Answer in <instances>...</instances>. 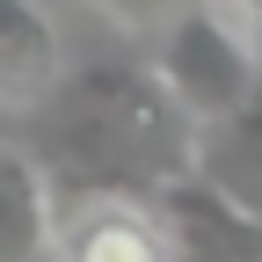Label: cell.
Here are the masks:
<instances>
[{"mask_svg":"<svg viewBox=\"0 0 262 262\" xmlns=\"http://www.w3.org/2000/svg\"><path fill=\"white\" fill-rule=\"evenodd\" d=\"M29 153L44 160L58 211L95 196H139L160 204V189L196 175L204 117L168 88L160 66H80L29 110Z\"/></svg>","mask_w":262,"mask_h":262,"instance_id":"obj_1","label":"cell"},{"mask_svg":"<svg viewBox=\"0 0 262 262\" xmlns=\"http://www.w3.org/2000/svg\"><path fill=\"white\" fill-rule=\"evenodd\" d=\"M160 73L204 124H219L262 95V44L241 15H226V0H189L160 29Z\"/></svg>","mask_w":262,"mask_h":262,"instance_id":"obj_2","label":"cell"},{"mask_svg":"<svg viewBox=\"0 0 262 262\" xmlns=\"http://www.w3.org/2000/svg\"><path fill=\"white\" fill-rule=\"evenodd\" d=\"M160 226H168V262H262V219L241 211L204 175H182L160 189Z\"/></svg>","mask_w":262,"mask_h":262,"instance_id":"obj_3","label":"cell"},{"mask_svg":"<svg viewBox=\"0 0 262 262\" xmlns=\"http://www.w3.org/2000/svg\"><path fill=\"white\" fill-rule=\"evenodd\" d=\"M51 262H168V226L139 196H95L58 211Z\"/></svg>","mask_w":262,"mask_h":262,"instance_id":"obj_4","label":"cell"},{"mask_svg":"<svg viewBox=\"0 0 262 262\" xmlns=\"http://www.w3.org/2000/svg\"><path fill=\"white\" fill-rule=\"evenodd\" d=\"M58 80H66V58H58L51 15L37 0H0V110L29 117Z\"/></svg>","mask_w":262,"mask_h":262,"instance_id":"obj_5","label":"cell"},{"mask_svg":"<svg viewBox=\"0 0 262 262\" xmlns=\"http://www.w3.org/2000/svg\"><path fill=\"white\" fill-rule=\"evenodd\" d=\"M58 241V196L29 146L0 139V262H44Z\"/></svg>","mask_w":262,"mask_h":262,"instance_id":"obj_6","label":"cell"},{"mask_svg":"<svg viewBox=\"0 0 262 262\" xmlns=\"http://www.w3.org/2000/svg\"><path fill=\"white\" fill-rule=\"evenodd\" d=\"M196 175L211 189H226L241 211L262 219V95L241 102L233 117L204 124V146H196Z\"/></svg>","mask_w":262,"mask_h":262,"instance_id":"obj_7","label":"cell"},{"mask_svg":"<svg viewBox=\"0 0 262 262\" xmlns=\"http://www.w3.org/2000/svg\"><path fill=\"white\" fill-rule=\"evenodd\" d=\"M95 8H102L110 22H124V29H168L189 0H95Z\"/></svg>","mask_w":262,"mask_h":262,"instance_id":"obj_8","label":"cell"},{"mask_svg":"<svg viewBox=\"0 0 262 262\" xmlns=\"http://www.w3.org/2000/svg\"><path fill=\"white\" fill-rule=\"evenodd\" d=\"M44 262H51V255H44Z\"/></svg>","mask_w":262,"mask_h":262,"instance_id":"obj_9","label":"cell"}]
</instances>
